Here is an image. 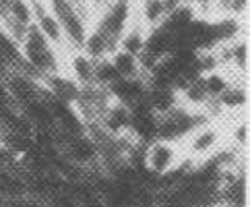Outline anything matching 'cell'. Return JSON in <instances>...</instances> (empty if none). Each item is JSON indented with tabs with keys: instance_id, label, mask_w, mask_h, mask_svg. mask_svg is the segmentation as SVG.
<instances>
[{
	"instance_id": "30bf717a",
	"label": "cell",
	"mask_w": 250,
	"mask_h": 207,
	"mask_svg": "<svg viewBox=\"0 0 250 207\" xmlns=\"http://www.w3.org/2000/svg\"><path fill=\"white\" fill-rule=\"evenodd\" d=\"M108 60L112 62V67L114 70L118 73L120 79H137V77H145V73H143V69H141V60L139 56H135V54H130L126 50H122V48H116Z\"/></svg>"
},
{
	"instance_id": "9a60e30c",
	"label": "cell",
	"mask_w": 250,
	"mask_h": 207,
	"mask_svg": "<svg viewBox=\"0 0 250 207\" xmlns=\"http://www.w3.org/2000/svg\"><path fill=\"white\" fill-rule=\"evenodd\" d=\"M192 207H226L219 199H213V201H205V203H199V205H192Z\"/></svg>"
},
{
	"instance_id": "8fae6325",
	"label": "cell",
	"mask_w": 250,
	"mask_h": 207,
	"mask_svg": "<svg viewBox=\"0 0 250 207\" xmlns=\"http://www.w3.org/2000/svg\"><path fill=\"white\" fill-rule=\"evenodd\" d=\"M238 17V19H246L248 15V0H215L211 17ZM209 17V19H211Z\"/></svg>"
},
{
	"instance_id": "52a82bcc",
	"label": "cell",
	"mask_w": 250,
	"mask_h": 207,
	"mask_svg": "<svg viewBox=\"0 0 250 207\" xmlns=\"http://www.w3.org/2000/svg\"><path fill=\"white\" fill-rule=\"evenodd\" d=\"M112 100H118L126 106H137L147 97L149 83L147 77H137V79H118L116 83L108 89Z\"/></svg>"
},
{
	"instance_id": "5bb4252c",
	"label": "cell",
	"mask_w": 250,
	"mask_h": 207,
	"mask_svg": "<svg viewBox=\"0 0 250 207\" xmlns=\"http://www.w3.org/2000/svg\"><path fill=\"white\" fill-rule=\"evenodd\" d=\"M213 6H215V0H201L196 15H199V17H205V19H209V17L213 15Z\"/></svg>"
},
{
	"instance_id": "ba28073f",
	"label": "cell",
	"mask_w": 250,
	"mask_h": 207,
	"mask_svg": "<svg viewBox=\"0 0 250 207\" xmlns=\"http://www.w3.org/2000/svg\"><path fill=\"white\" fill-rule=\"evenodd\" d=\"M132 11L137 19L151 31L166 21L169 8L164 0H132Z\"/></svg>"
},
{
	"instance_id": "8992f818",
	"label": "cell",
	"mask_w": 250,
	"mask_h": 207,
	"mask_svg": "<svg viewBox=\"0 0 250 207\" xmlns=\"http://www.w3.org/2000/svg\"><path fill=\"white\" fill-rule=\"evenodd\" d=\"M62 70L68 75L77 85H93L95 77V60L89 56L85 50L70 48L62 56Z\"/></svg>"
},
{
	"instance_id": "e0dca14e",
	"label": "cell",
	"mask_w": 250,
	"mask_h": 207,
	"mask_svg": "<svg viewBox=\"0 0 250 207\" xmlns=\"http://www.w3.org/2000/svg\"><path fill=\"white\" fill-rule=\"evenodd\" d=\"M70 2H75V4H79V6H85V0H70Z\"/></svg>"
},
{
	"instance_id": "2e32d148",
	"label": "cell",
	"mask_w": 250,
	"mask_h": 207,
	"mask_svg": "<svg viewBox=\"0 0 250 207\" xmlns=\"http://www.w3.org/2000/svg\"><path fill=\"white\" fill-rule=\"evenodd\" d=\"M180 4H184V6H190V8H194V11H199L201 0H180Z\"/></svg>"
},
{
	"instance_id": "4fadbf2b",
	"label": "cell",
	"mask_w": 250,
	"mask_h": 207,
	"mask_svg": "<svg viewBox=\"0 0 250 207\" xmlns=\"http://www.w3.org/2000/svg\"><path fill=\"white\" fill-rule=\"evenodd\" d=\"M110 2H112V0H85V11H87L89 17L93 19V17L100 13V11H104V8L108 6Z\"/></svg>"
},
{
	"instance_id": "3957f363",
	"label": "cell",
	"mask_w": 250,
	"mask_h": 207,
	"mask_svg": "<svg viewBox=\"0 0 250 207\" xmlns=\"http://www.w3.org/2000/svg\"><path fill=\"white\" fill-rule=\"evenodd\" d=\"M48 4L62 27L66 50H81L89 33V27H91V17L85 11V6H79L70 0H48Z\"/></svg>"
},
{
	"instance_id": "5b68a950",
	"label": "cell",
	"mask_w": 250,
	"mask_h": 207,
	"mask_svg": "<svg viewBox=\"0 0 250 207\" xmlns=\"http://www.w3.org/2000/svg\"><path fill=\"white\" fill-rule=\"evenodd\" d=\"M102 133L110 135V137H124V135H130V127H132V108L122 104L118 100H110V104L104 108V112L100 114L95 124Z\"/></svg>"
},
{
	"instance_id": "277c9868",
	"label": "cell",
	"mask_w": 250,
	"mask_h": 207,
	"mask_svg": "<svg viewBox=\"0 0 250 207\" xmlns=\"http://www.w3.org/2000/svg\"><path fill=\"white\" fill-rule=\"evenodd\" d=\"M182 160H184V154L178 141L155 137L147 143H143V168L153 178H164L167 174H172L182 164Z\"/></svg>"
},
{
	"instance_id": "6da1fadb",
	"label": "cell",
	"mask_w": 250,
	"mask_h": 207,
	"mask_svg": "<svg viewBox=\"0 0 250 207\" xmlns=\"http://www.w3.org/2000/svg\"><path fill=\"white\" fill-rule=\"evenodd\" d=\"M19 52H21V70L40 81L62 70L64 52L52 46L33 25H29L23 42L19 44Z\"/></svg>"
},
{
	"instance_id": "9c48e42d",
	"label": "cell",
	"mask_w": 250,
	"mask_h": 207,
	"mask_svg": "<svg viewBox=\"0 0 250 207\" xmlns=\"http://www.w3.org/2000/svg\"><path fill=\"white\" fill-rule=\"evenodd\" d=\"M132 13H135V11H132ZM147 33H149V29L137 19L135 15H132L128 27H126V29H124V33L120 35L118 48L126 50V52H130V54H135V56H141V52L145 50Z\"/></svg>"
},
{
	"instance_id": "7c38bea8",
	"label": "cell",
	"mask_w": 250,
	"mask_h": 207,
	"mask_svg": "<svg viewBox=\"0 0 250 207\" xmlns=\"http://www.w3.org/2000/svg\"><path fill=\"white\" fill-rule=\"evenodd\" d=\"M118 73L114 70L112 67V62L108 58H100V60H95V77H93V83L95 85H100L104 89H110L116 81H118Z\"/></svg>"
},
{
	"instance_id": "7a4b0ae2",
	"label": "cell",
	"mask_w": 250,
	"mask_h": 207,
	"mask_svg": "<svg viewBox=\"0 0 250 207\" xmlns=\"http://www.w3.org/2000/svg\"><path fill=\"white\" fill-rule=\"evenodd\" d=\"M228 145L226 139V120L223 118H205L180 141L182 154L194 166L215 158Z\"/></svg>"
}]
</instances>
